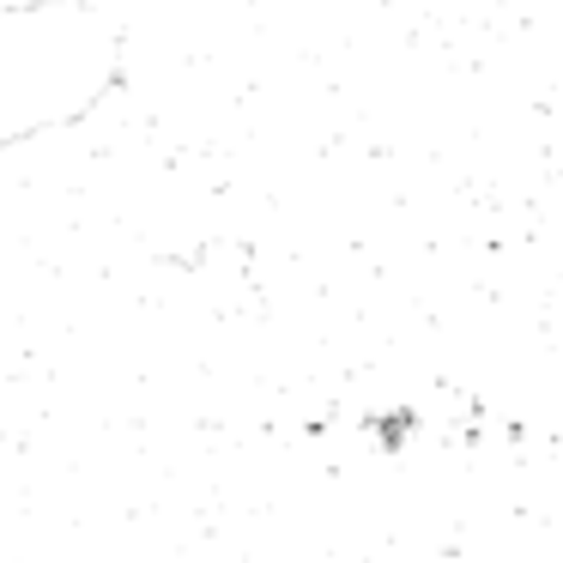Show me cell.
Masks as SVG:
<instances>
[{"label": "cell", "mask_w": 563, "mask_h": 563, "mask_svg": "<svg viewBox=\"0 0 563 563\" xmlns=\"http://www.w3.org/2000/svg\"><path fill=\"white\" fill-rule=\"evenodd\" d=\"M115 74V31L79 0L0 7V146H25L49 128L98 110Z\"/></svg>", "instance_id": "6da1fadb"}]
</instances>
